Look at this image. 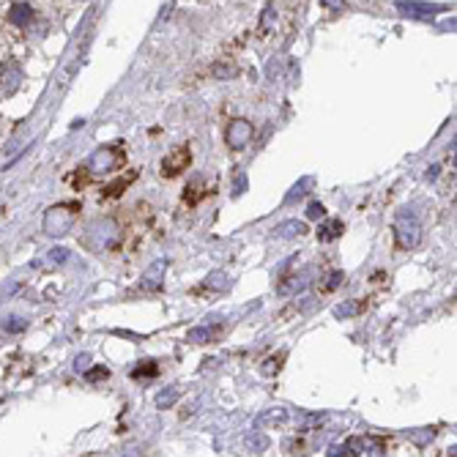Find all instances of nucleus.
I'll use <instances>...</instances> for the list:
<instances>
[{
	"instance_id": "20e7f679",
	"label": "nucleus",
	"mask_w": 457,
	"mask_h": 457,
	"mask_svg": "<svg viewBox=\"0 0 457 457\" xmlns=\"http://www.w3.org/2000/svg\"><path fill=\"white\" fill-rule=\"evenodd\" d=\"M189 165H192V151H189V145H178L176 151H170V154L162 159V176H165V178H176V176H181Z\"/></svg>"
},
{
	"instance_id": "2eb2a0df",
	"label": "nucleus",
	"mask_w": 457,
	"mask_h": 457,
	"mask_svg": "<svg viewBox=\"0 0 457 457\" xmlns=\"http://www.w3.org/2000/svg\"><path fill=\"white\" fill-rule=\"evenodd\" d=\"M342 222L340 220H329V222H323L320 228H318V238L320 241H334V238H340L342 235Z\"/></svg>"
},
{
	"instance_id": "6ab92c4d",
	"label": "nucleus",
	"mask_w": 457,
	"mask_h": 457,
	"mask_svg": "<svg viewBox=\"0 0 457 457\" xmlns=\"http://www.w3.org/2000/svg\"><path fill=\"white\" fill-rule=\"evenodd\" d=\"M206 288H211V290H228V288H230V277H228V274H222V271H214V274H209V279H206Z\"/></svg>"
},
{
	"instance_id": "9d476101",
	"label": "nucleus",
	"mask_w": 457,
	"mask_h": 457,
	"mask_svg": "<svg viewBox=\"0 0 457 457\" xmlns=\"http://www.w3.org/2000/svg\"><path fill=\"white\" fill-rule=\"evenodd\" d=\"M8 19H11L16 27H27V25L36 19V11H33V5H27V3H14L11 11H8Z\"/></svg>"
},
{
	"instance_id": "72a5a7b5",
	"label": "nucleus",
	"mask_w": 457,
	"mask_h": 457,
	"mask_svg": "<svg viewBox=\"0 0 457 457\" xmlns=\"http://www.w3.org/2000/svg\"><path fill=\"white\" fill-rule=\"evenodd\" d=\"M107 375V370L102 367V370H93V373H88V381H96V378H104Z\"/></svg>"
},
{
	"instance_id": "ddd939ff",
	"label": "nucleus",
	"mask_w": 457,
	"mask_h": 457,
	"mask_svg": "<svg viewBox=\"0 0 457 457\" xmlns=\"http://www.w3.org/2000/svg\"><path fill=\"white\" fill-rule=\"evenodd\" d=\"M178 397H181V389H178V386H170V389H162V392L156 395V408L167 411V408H173V406L178 403Z\"/></svg>"
},
{
	"instance_id": "f03ea898",
	"label": "nucleus",
	"mask_w": 457,
	"mask_h": 457,
	"mask_svg": "<svg viewBox=\"0 0 457 457\" xmlns=\"http://www.w3.org/2000/svg\"><path fill=\"white\" fill-rule=\"evenodd\" d=\"M124 162H126V154H124V148L115 143V145L99 148V151L88 159V170H91V173H110V170H118Z\"/></svg>"
},
{
	"instance_id": "473e14b6",
	"label": "nucleus",
	"mask_w": 457,
	"mask_h": 457,
	"mask_svg": "<svg viewBox=\"0 0 457 457\" xmlns=\"http://www.w3.org/2000/svg\"><path fill=\"white\" fill-rule=\"evenodd\" d=\"M235 187H238V189H235V195H241V192L246 189V178H244V176H238V178H235Z\"/></svg>"
},
{
	"instance_id": "5701e85b",
	"label": "nucleus",
	"mask_w": 457,
	"mask_h": 457,
	"mask_svg": "<svg viewBox=\"0 0 457 457\" xmlns=\"http://www.w3.org/2000/svg\"><path fill=\"white\" fill-rule=\"evenodd\" d=\"M307 187H312V178H304V181H298V184L293 187V192L288 195V203H293L296 198H304V195H307Z\"/></svg>"
},
{
	"instance_id": "412c9836",
	"label": "nucleus",
	"mask_w": 457,
	"mask_h": 457,
	"mask_svg": "<svg viewBox=\"0 0 457 457\" xmlns=\"http://www.w3.org/2000/svg\"><path fill=\"white\" fill-rule=\"evenodd\" d=\"M156 373H159V370H156L154 362H140V367L132 370V378H154Z\"/></svg>"
},
{
	"instance_id": "0eeeda50",
	"label": "nucleus",
	"mask_w": 457,
	"mask_h": 457,
	"mask_svg": "<svg viewBox=\"0 0 457 457\" xmlns=\"http://www.w3.org/2000/svg\"><path fill=\"white\" fill-rule=\"evenodd\" d=\"M348 455H386V444L373 438V436H359L345 444Z\"/></svg>"
},
{
	"instance_id": "a211bd4d",
	"label": "nucleus",
	"mask_w": 457,
	"mask_h": 457,
	"mask_svg": "<svg viewBox=\"0 0 457 457\" xmlns=\"http://www.w3.org/2000/svg\"><path fill=\"white\" fill-rule=\"evenodd\" d=\"M66 260H69V249L58 246V249H49V252H47V260H41L38 266H60V263H66Z\"/></svg>"
},
{
	"instance_id": "a878e982",
	"label": "nucleus",
	"mask_w": 457,
	"mask_h": 457,
	"mask_svg": "<svg viewBox=\"0 0 457 457\" xmlns=\"http://www.w3.org/2000/svg\"><path fill=\"white\" fill-rule=\"evenodd\" d=\"M282 359H285V353H279L277 359H268V362H266V367H263V373H266V375H271V373H279V367H282Z\"/></svg>"
},
{
	"instance_id": "393cba45",
	"label": "nucleus",
	"mask_w": 457,
	"mask_h": 457,
	"mask_svg": "<svg viewBox=\"0 0 457 457\" xmlns=\"http://www.w3.org/2000/svg\"><path fill=\"white\" fill-rule=\"evenodd\" d=\"M342 282H345V274H342V271H334V274H329V282H326L323 288H326V290H334V288H340Z\"/></svg>"
},
{
	"instance_id": "39448f33",
	"label": "nucleus",
	"mask_w": 457,
	"mask_h": 457,
	"mask_svg": "<svg viewBox=\"0 0 457 457\" xmlns=\"http://www.w3.org/2000/svg\"><path fill=\"white\" fill-rule=\"evenodd\" d=\"M91 241L99 246V249H107V246H113L115 241H118V225L113 222V220H102V222H93L91 228Z\"/></svg>"
},
{
	"instance_id": "dca6fc26",
	"label": "nucleus",
	"mask_w": 457,
	"mask_h": 457,
	"mask_svg": "<svg viewBox=\"0 0 457 457\" xmlns=\"http://www.w3.org/2000/svg\"><path fill=\"white\" fill-rule=\"evenodd\" d=\"M397 8H400L406 16H417V19H430L433 11H436V8H430V5H417V3H400Z\"/></svg>"
},
{
	"instance_id": "bb28decb",
	"label": "nucleus",
	"mask_w": 457,
	"mask_h": 457,
	"mask_svg": "<svg viewBox=\"0 0 457 457\" xmlns=\"http://www.w3.org/2000/svg\"><path fill=\"white\" fill-rule=\"evenodd\" d=\"M433 436H436L433 430H425V433H411V441H414V444H419V447H425L427 441H433Z\"/></svg>"
},
{
	"instance_id": "c85d7f7f",
	"label": "nucleus",
	"mask_w": 457,
	"mask_h": 457,
	"mask_svg": "<svg viewBox=\"0 0 457 457\" xmlns=\"http://www.w3.org/2000/svg\"><path fill=\"white\" fill-rule=\"evenodd\" d=\"M246 444H249V449H257V452H263V449H268V438H263V436H257V438H255V436H252V438H249V441H246Z\"/></svg>"
},
{
	"instance_id": "b1692460",
	"label": "nucleus",
	"mask_w": 457,
	"mask_h": 457,
	"mask_svg": "<svg viewBox=\"0 0 457 457\" xmlns=\"http://www.w3.org/2000/svg\"><path fill=\"white\" fill-rule=\"evenodd\" d=\"M356 309H359V304L348 301V304H340V307H334V315H337V318H351Z\"/></svg>"
},
{
	"instance_id": "7c9ffc66",
	"label": "nucleus",
	"mask_w": 457,
	"mask_h": 457,
	"mask_svg": "<svg viewBox=\"0 0 457 457\" xmlns=\"http://www.w3.org/2000/svg\"><path fill=\"white\" fill-rule=\"evenodd\" d=\"M88 362H91V356H88V353H82V356H77L74 367H77V370H85V367H88Z\"/></svg>"
},
{
	"instance_id": "aec40b11",
	"label": "nucleus",
	"mask_w": 457,
	"mask_h": 457,
	"mask_svg": "<svg viewBox=\"0 0 457 457\" xmlns=\"http://www.w3.org/2000/svg\"><path fill=\"white\" fill-rule=\"evenodd\" d=\"M3 329H5L8 334H16V331H25V329H27V320L19 318V315H8V318H3Z\"/></svg>"
},
{
	"instance_id": "1a4fd4ad",
	"label": "nucleus",
	"mask_w": 457,
	"mask_h": 457,
	"mask_svg": "<svg viewBox=\"0 0 457 457\" xmlns=\"http://www.w3.org/2000/svg\"><path fill=\"white\" fill-rule=\"evenodd\" d=\"M165 268H167V263L165 260H156L145 274H143V279H140V288L143 290H159L162 288V277H165Z\"/></svg>"
},
{
	"instance_id": "2f4dec72",
	"label": "nucleus",
	"mask_w": 457,
	"mask_h": 457,
	"mask_svg": "<svg viewBox=\"0 0 457 457\" xmlns=\"http://www.w3.org/2000/svg\"><path fill=\"white\" fill-rule=\"evenodd\" d=\"M326 8H342L345 5V0H320Z\"/></svg>"
},
{
	"instance_id": "4be33fe9",
	"label": "nucleus",
	"mask_w": 457,
	"mask_h": 457,
	"mask_svg": "<svg viewBox=\"0 0 457 457\" xmlns=\"http://www.w3.org/2000/svg\"><path fill=\"white\" fill-rule=\"evenodd\" d=\"M187 340H189V342H195V345H203V342H211V329H206V326H200V329H192Z\"/></svg>"
},
{
	"instance_id": "7ed1b4c3",
	"label": "nucleus",
	"mask_w": 457,
	"mask_h": 457,
	"mask_svg": "<svg viewBox=\"0 0 457 457\" xmlns=\"http://www.w3.org/2000/svg\"><path fill=\"white\" fill-rule=\"evenodd\" d=\"M395 233H397V244H400L403 249H414V246H419V241H422V222H419L414 214L403 211V214L397 217V222H395Z\"/></svg>"
},
{
	"instance_id": "4468645a",
	"label": "nucleus",
	"mask_w": 457,
	"mask_h": 457,
	"mask_svg": "<svg viewBox=\"0 0 457 457\" xmlns=\"http://www.w3.org/2000/svg\"><path fill=\"white\" fill-rule=\"evenodd\" d=\"M288 419V411L285 408H271V411H266V414H260L257 417V427H268V425H282Z\"/></svg>"
},
{
	"instance_id": "f8f14e48",
	"label": "nucleus",
	"mask_w": 457,
	"mask_h": 457,
	"mask_svg": "<svg viewBox=\"0 0 457 457\" xmlns=\"http://www.w3.org/2000/svg\"><path fill=\"white\" fill-rule=\"evenodd\" d=\"M304 233H307V225L298 222V220H288V222H282V225L274 228L277 238H296V235H304Z\"/></svg>"
},
{
	"instance_id": "9b49d317",
	"label": "nucleus",
	"mask_w": 457,
	"mask_h": 457,
	"mask_svg": "<svg viewBox=\"0 0 457 457\" xmlns=\"http://www.w3.org/2000/svg\"><path fill=\"white\" fill-rule=\"evenodd\" d=\"M309 285V271H301V274H290L282 285H279V293H285V296H290V293H298V290H304Z\"/></svg>"
},
{
	"instance_id": "f3484780",
	"label": "nucleus",
	"mask_w": 457,
	"mask_h": 457,
	"mask_svg": "<svg viewBox=\"0 0 457 457\" xmlns=\"http://www.w3.org/2000/svg\"><path fill=\"white\" fill-rule=\"evenodd\" d=\"M134 178H137V173H129L126 178H118V181H113V184L104 189V198H118V195H121V192H124V189H126V187H129Z\"/></svg>"
},
{
	"instance_id": "cd10ccee",
	"label": "nucleus",
	"mask_w": 457,
	"mask_h": 457,
	"mask_svg": "<svg viewBox=\"0 0 457 457\" xmlns=\"http://www.w3.org/2000/svg\"><path fill=\"white\" fill-rule=\"evenodd\" d=\"M307 217H309V220H323V217H326V209H323L320 203H312V206L307 209Z\"/></svg>"
},
{
	"instance_id": "c756f323",
	"label": "nucleus",
	"mask_w": 457,
	"mask_h": 457,
	"mask_svg": "<svg viewBox=\"0 0 457 457\" xmlns=\"http://www.w3.org/2000/svg\"><path fill=\"white\" fill-rule=\"evenodd\" d=\"M271 22H274V8H266L263 11V33L271 30Z\"/></svg>"
},
{
	"instance_id": "423d86ee",
	"label": "nucleus",
	"mask_w": 457,
	"mask_h": 457,
	"mask_svg": "<svg viewBox=\"0 0 457 457\" xmlns=\"http://www.w3.org/2000/svg\"><path fill=\"white\" fill-rule=\"evenodd\" d=\"M252 137H255V126L249 121H233L228 126V145L235 151L246 148L252 143Z\"/></svg>"
},
{
	"instance_id": "6e6552de",
	"label": "nucleus",
	"mask_w": 457,
	"mask_h": 457,
	"mask_svg": "<svg viewBox=\"0 0 457 457\" xmlns=\"http://www.w3.org/2000/svg\"><path fill=\"white\" fill-rule=\"evenodd\" d=\"M22 80H25V74H22V69H19L14 60H5V63L0 66V93L11 96V93L22 85Z\"/></svg>"
},
{
	"instance_id": "f257e3e1",
	"label": "nucleus",
	"mask_w": 457,
	"mask_h": 457,
	"mask_svg": "<svg viewBox=\"0 0 457 457\" xmlns=\"http://www.w3.org/2000/svg\"><path fill=\"white\" fill-rule=\"evenodd\" d=\"M77 211H80V206L77 203H60V206H52V209H47V214H44V235H52V238H58V235H66L71 225H74V220H77Z\"/></svg>"
}]
</instances>
